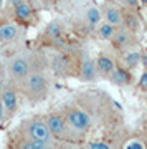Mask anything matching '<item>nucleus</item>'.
Here are the masks:
<instances>
[{
  "instance_id": "7ed1b4c3",
  "label": "nucleus",
  "mask_w": 147,
  "mask_h": 149,
  "mask_svg": "<svg viewBox=\"0 0 147 149\" xmlns=\"http://www.w3.org/2000/svg\"><path fill=\"white\" fill-rule=\"evenodd\" d=\"M63 114L66 118L69 129L76 134H86L94 124L89 113L79 106H68Z\"/></svg>"
},
{
  "instance_id": "20e7f679",
  "label": "nucleus",
  "mask_w": 147,
  "mask_h": 149,
  "mask_svg": "<svg viewBox=\"0 0 147 149\" xmlns=\"http://www.w3.org/2000/svg\"><path fill=\"white\" fill-rule=\"evenodd\" d=\"M21 134H23V138L40 141V143H46V144H51V146L55 143V138L51 136L50 129H48L45 118H32V119L25 121L23 126H21Z\"/></svg>"
},
{
  "instance_id": "423d86ee",
  "label": "nucleus",
  "mask_w": 147,
  "mask_h": 149,
  "mask_svg": "<svg viewBox=\"0 0 147 149\" xmlns=\"http://www.w3.org/2000/svg\"><path fill=\"white\" fill-rule=\"evenodd\" d=\"M76 66L78 63L68 52H58L48 60V70L58 78H66L73 74V71H76Z\"/></svg>"
},
{
  "instance_id": "f03ea898",
  "label": "nucleus",
  "mask_w": 147,
  "mask_h": 149,
  "mask_svg": "<svg viewBox=\"0 0 147 149\" xmlns=\"http://www.w3.org/2000/svg\"><path fill=\"white\" fill-rule=\"evenodd\" d=\"M20 95L26 98L30 103H40L46 100L50 93V73H48V65L38 66L26 76V80L18 85Z\"/></svg>"
},
{
  "instance_id": "9b49d317",
  "label": "nucleus",
  "mask_w": 147,
  "mask_h": 149,
  "mask_svg": "<svg viewBox=\"0 0 147 149\" xmlns=\"http://www.w3.org/2000/svg\"><path fill=\"white\" fill-rule=\"evenodd\" d=\"M109 43L116 52L122 53V52H126L129 48H134V45H136V32H132V30H129L126 27H119Z\"/></svg>"
},
{
  "instance_id": "f3484780",
  "label": "nucleus",
  "mask_w": 147,
  "mask_h": 149,
  "mask_svg": "<svg viewBox=\"0 0 147 149\" xmlns=\"http://www.w3.org/2000/svg\"><path fill=\"white\" fill-rule=\"evenodd\" d=\"M122 56H121V63L124 68L127 70H136L139 65H141V60H142V53L139 50H134V48H129L126 52H122Z\"/></svg>"
},
{
  "instance_id": "4be33fe9",
  "label": "nucleus",
  "mask_w": 147,
  "mask_h": 149,
  "mask_svg": "<svg viewBox=\"0 0 147 149\" xmlns=\"http://www.w3.org/2000/svg\"><path fill=\"white\" fill-rule=\"evenodd\" d=\"M88 149H112V148L106 141H93V143L88 144Z\"/></svg>"
},
{
  "instance_id": "6e6552de",
  "label": "nucleus",
  "mask_w": 147,
  "mask_h": 149,
  "mask_svg": "<svg viewBox=\"0 0 147 149\" xmlns=\"http://www.w3.org/2000/svg\"><path fill=\"white\" fill-rule=\"evenodd\" d=\"M0 98H2V103L5 106V111L8 114V118H12L18 111V103H20V90H18V85L12 83V81L7 80L3 85L0 86Z\"/></svg>"
},
{
  "instance_id": "393cba45",
  "label": "nucleus",
  "mask_w": 147,
  "mask_h": 149,
  "mask_svg": "<svg viewBox=\"0 0 147 149\" xmlns=\"http://www.w3.org/2000/svg\"><path fill=\"white\" fill-rule=\"evenodd\" d=\"M5 78H7V73H5V65L0 61V86L5 83Z\"/></svg>"
},
{
  "instance_id": "5701e85b",
  "label": "nucleus",
  "mask_w": 147,
  "mask_h": 149,
  "mask_svg": "<svg viewBox=\"0 0 147 149\" xmlns=\"http://www.w3.org/2000/svg\"><path fill=\"white\" fill-rule=\"evenodd\" d=\"M137 86H139V90L147 91V68H144V71L141 73L139 81H137Z\"/></svg>"
},
{
  "instance_id": "dca6fc26",
  "label": "nucleus",
  "mask_w": 147,
  "mask_h": 149,
  "mask_svg": "<svg viewBox=\"0 0 147 149\" xmlns=\"http://www.w3.org/2000/svg\"><path fill=\"white\" fill-rule=\"evenodd\" d=\"M103 22V12L98 5H89L83 13V25L88 28V32H94L96 27Z\"/></svg>"
},
{
  "instance_id": "aec40b11",
  "label": "nucleus",
  "mask_w": 147,
  "mask_h": 149,
  "mask_svg": "<svg viewBox=\"0 0 147 149\" xmlns=\"http://www.w3.org/2000/svg\"><path fill=\"white\" fill-rule=\"evenodd\" d=\"M51 144L40 143V141H33V139L23 138L15 144V149H51Z\"/></svg>"
},
{
  "instance_id": "a211bd4d",
  "label": "nucleus",
  "mask_w": 147,
  "mask_h": 149,
  "mask_svg": "<svg viewBox=\"0 0 147 149\" xmlns=\"http://www.w3.org/2000/svg\"><path fill=\"white\" fill-rule=\"evenodd\" d=\"M116 30H117V27H114V25H111V23H107V22L103 20L99 25L96 27L94 33H96V37L99 38V40L109 43L111 40H112V37H114Z\"/></svg>"
},
{
  "instance_id": "4468645a",
  "label": "nucleus",
  "mask_w": 147,
  "mask_h": 149,
  "mask_svg": "<svg viewBox=\"0 0 147 149\" xmlns=\"http://www.w3.org/2000/svg\"><path fill=\"white\" fill-rule=\"evenodd\" d=\"M94 63H96V68H98V73H99L101 78H109V74L112 73V70L116 68V60L112 55L106 53V52H103V53H99L98 56L94 58Z\"/></svg>"
},
{
  "instance_id": "6ab92c4d",
  "label": "nucleus",
  "mask_w": 147,
  "mask_h": 149,
  "mask_svg": "<svg viewBox=\"0 0 147 149\" xmlns=\"http://www.w3.org/2000/svg\"><path fill=\"white\" fill-rule=\"evenodd\" d=\"M122 27L129 28L132 32H137L139 27H141V18H139V13L132 10H124V20H122Z\"/></svg>"
},
{
  "instance_id": "1a4fd4ad",
  "label": "nucleus",
  "mask_w": 147,
  "mask_h": 149,
  "mask_svg": "<svg viewBox=\"0 0 147 149\" xmlns=\"http://www.w3.org/2000/svg\"><path fill=\"white\" fill-rule=\"evenodd\" d=\"M45 121L48 124V129L55 139H68L69 133H73L69 129L68 123H66V118H64L63 113L60 111H53L50 114L45 116Z\"/></svg>"
},
{
  "instance_id": "0eeeda50",
  "label": "nucleus",
  "mask_w": 147,
  "mask_h": 149,
  "mask_svg": "<svg viewBox=\"0 0 147 149\" xmlns=\"http://www.w3.org/2000/svg\"><path fill=\"white\" fill-rule=\"evenodd\" d=\"M12 18L15 20V23H18L20 27L28 28L33 27L37 23V10L35 5L28 0H20L13 8H12Z\"/></svg>"
},
{
  "instance_id": "a878e982",
  "label": "nucleus",
  "mask_w": 147,
  "mask_h": 149,
  "mask_svg": "<svg viewBox=\"0 0 147 149\" xmlns=\"http://www.w3.org/2000/svg\"><path fill=\"white\" fill-rule=\"evenodd\" d=\"M5 10V0H0V13Z\"/></svg>"
},
{
  "instance_id": "b1692460",
  "label": "nucleus",
  "mask_w": 147,
  "mask_h": 149,
  "mask_svg": "<svg viewBox=\"0 0 147 149\" xmlns=\"http://www.w3.org/2000/svg\"><path fill=\"white\" fill-rule=\"evenodd\" d=\"M10 118H8V114H7L5 111V106H3V103H2V98H0V124H3L5 121H8Z\"/></svg>"
},
{
  "instance_id": "f8f14e48",
  "label": "nucleus",
  "mask_w": 147,
  "mask_h": 149,
  "mask_svg": "<svg viewBox=\"0 0 147 149\" xmlns=\"http://www.w3.org/2000/svg\"><path fill=\"white\" fill-rule=\"evenodd\" d=\"M103 12V20L114 25V27H122V20H124V8H122L116 0H106L104 7L101 8Z\"/></svg>"
},
{
  "instance_id": "9d476101",
  "label": "nucleus",
  "mask_w": 147,
  "mask_h": 149,
  "mask_svg": "<svg viewBox=\"0 0 147 149\" xmlns=\"http://www.w3.org/2000/svg\"><path fill=\"white\" fill-rule=\"evenodd\" d=\"M76 76L84 83H94V81L101 80L98 68H96L94 58L89 55H83L78 60V66H76Z\"/></svg>"
},
{
  "instance_id": "bb28decb",
  "label": "nucleus",
  "mask_w": 147,
  "mask_h": 149,
  "mask_svg": "<svg viewBox=\"0 0 147 149\" xmlns=\"http://www.w3.org/2000/svg\"><path fill=\"white\" fill-rule=\"evenodd\" d=\"M141 5H142V7H146V8H147V0H141Z\"/></svg>"
},
{
  "instance_id": "412c9836",
  "label": "nucleus",
  "mask_w": 147,
  "mask_h": 149,
  "mask_svg": "<svg viewBox=\"0 0 147 149\" xmlns=\"http://www.w3.org/2000/svg\"><path fill=\"white\" fill-rule=\"evenodd\" d=\"M124 10H132V12H139L141 8V0H116Z\"/></svg>"
},
{
  "instance_id": "cd10ccee",
  "label": "nucleus",
  "mask_w": 147,
  "mask_h": 149,
  "mask_svg": "<svg viewBox=\"0 0 147 149\" xmlns=\"http://www.w3.org/2000/svg\"><path fill=\"white\" fill-rule=\"evenodd\" d=\"M28 2H32L33 5H37V2H38V0H28Z\"/></svg>"
},
{
  "instance_id": "2eb2a0df",
  "label": "nucleus",
  "mask_w": 147,
  "mask_h": 149,
  "mask_svg": "<svg viewBox=\"0 0 147 149\" xmlns=\"http://www.w3.org/2000/svg\"><path fill=\"white\" fill-rule=\"evenodd\" d=\"M107 80H109L114 86L126 88V86L132 85V73H131V70L124 68L122 65H116V68L112 70V73L109 74Z\"/></svg>"
},
{
  "instance_id": "ddd939ff",
  "label": "nucleus",
  "mask_w": 147,
  "mask_h": 149,
  "mask_svg": "<svg viewBox=\"0 0 147 149\" xmlns=\"http://www.w3.org/2000/svg\"><path fill=\"white\" fill-rule=\"evenodd\" d=\"M23 37V27L18 23H3L0 25V43H13Z\"/></svg>"
},
{
  "instance_id": "39448f33",
  "label": "nucleus",
  "mask_w": 147,
  "mask_h": 149,
  "mask_svg": "<svg viewBox=\"0 0 147 149\" xmlns=\"http://www.w3.org/2000/svg\"><path fill=\"white\" fill-rule=\"evenodd\" d=\"M64 37H66V25L63 20L60 18H53L51 22H48L46 27L43 28V32L40 33V43L43 47H61L64 43Z\"/></svg>"
},
{
  "instance_id": "f257e3e1",
  "label": "nucleus",
  "mask_w": 147,
  "mask_h": 149,
  "mask_svg": "<svg viewBox=\"0 0 147 149\" xmlns=\"http://www.w3.org/2000/svg\"><path fill=\"white\" fill-rule=\"evenodd\" d=\"M45 65H48V60L43 55H37L32 52H18L12 55L5 65L7 80L15 85H21L33 70Z\"/></svg>"
}]
</instances>
